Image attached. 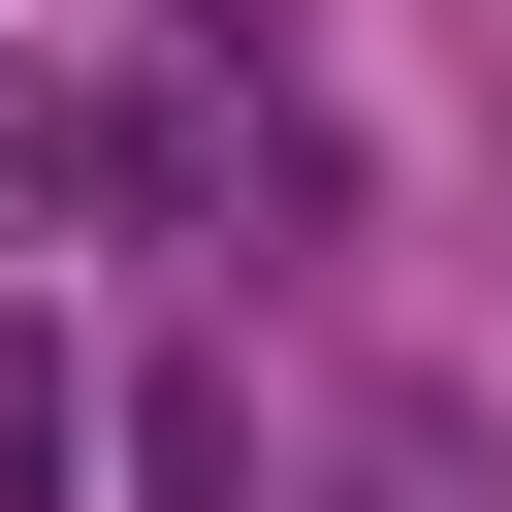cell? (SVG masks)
Segmentation results:
<instances>
[{"label": "cell", "instance_id": "1", "mask_svg": "<svg viewBox=\"0 0 512 512\" xmlns=\"http://www.w3.org/2000/svg\"><path fill=\"white\" fill-rule=\"evenodd\" d=\"M0 512H64V352L0 320Z\"/></svg>", "mask_w": 512, "mask_h": 512}]
</instances>
